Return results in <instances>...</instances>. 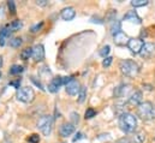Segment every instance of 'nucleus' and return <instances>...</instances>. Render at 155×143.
Instances as JSON below:
<instances>
[{
  "label": "nucleus",
  "instance_id": "nucleus-1",
  "mask_svg": "<svg viewBox=\"0 0 155 143\" xmlns=\"http://www.w3.org/2000/svg\"><path fill=\"white\" fill-rule=\"evenodd\" d=\"M118 125H119V128H120L121 131H124L126 134H131L137 128V119H136V117L134 114L127 113V112H124L123 114L119 115Z\"/></svg>",
  "mask_w": 155,
  "mask_h": 143
},
{
  "label": "nucleus",
  "instance_id": "nucleus-2",
  "mask_svg": "<svg viewBox=\"0 0 155 143\" xmlns=\"http://www.w3.org/2000/svg\"><path fill=\"white\" fill-rule=\"evenodd\" d=\"M137 115L142 120H153L155 119V105L150 101H142L137 106Z\"/></svg>",
  "mask_w": 155,
  "mask_h": 143
},
{
  "label": "nucleus",
  "instance_id": "nucleus-3",
  "mask_svg": "<svg viewBox=\"0 0 155 143\" xmlns=\"http://www.w3.org/2000/svg\"><path fill=\"white\" fill-rule=\"evenodd\" d=\"M119 69H120L121 73L126 77H135L140 72V66L137 65L136 62H134L131 59L121 60L119 64Z\"/></svg>",
  "mask_w": 155,
  "mask_h": 143
},
{
  "label": "nucleus",
  "instance_id": "nucleus-4",
  "mask_svg": "<svg viewBox=\"0 0 155 143\" xmlns=\"http://www.w3.org/2000/svg\"><path fill=\"white\" fill-rule=\"evenodd\" d=\"M38 128L45 136H49L53 129V117L52 115L40 117L39 121H38Z\"/></svg>",
  "mask_w": 155,
  "mask_h": 143
},
{
  "label": "nucleus",
  "instance_id": "nucleus-5",
  "mask_svg": "<svg viewBox=\"0 0 155 143\" xmlns=\"http://www.w3.org/2000/svg\"><path fill=\"white\" fill-rule=\"evenodd\" d=\"M17 99L24 104H30L35 99V91L30 87H23L17 90Z\"/></svg>",
  "mask_w": 155,
  "mask_h": 143
},
{
  "label": "nucleus",
  "instance_id": "nucleus-6",
  "mask_svg": "<svg viewBox=\"0 0 155 143\" xmlns=\"http://www.w3.org/2000/svg\"><path fill=\"white\" fill-rule=\"evenodd\" d=\"M140 55L144 59H149L155 55V45L152 42H146L143 43L141 51H140Z\"/></svg>",
  "mask_w": 155,
  "mask_h": 143
},
{
  "label": "nucleus",
  "instance_id": "nucleus-7",
  "mask_svg": "<svg viewBox=\"0 0 155 143\" xmlns=\"http://www.w3.org/2000/svg\"><path fill=\"white\" fill-rule=\"evenodd\" d=\"M126 46L132 53L137 54V53H140V51L143 46V42H142L141 38H129V42H127Z\"/></svg>",
  "mask_w": 155,
  "mask_h": 143
},
{
  "label": "nucleus",
  "instance_id": "nucleus-8",
  "mask_svg": "<svg viewBox=\"0 0 155 143\" xmlns=\"http://www.w3.org/2000/svg\"><path fill=\"white\" fill-rule=\"evenodd\" d=\"M63 84H64L63 83V77H54V78H52V81L48 84V90L51 93H58Z\"/></svg>",
  "mask_w": 155,
  "mask_h": 143
},
{
  "label": "nucleus",
  "instance_id": "nucleus-9",
  "mask_svg": "<svg viewBox=\"0 0 155 143\" xmlns=\"http://www.w3.org/2000/svg\"><path fill=\"white\" fill-rule=\"evenodd\" d=\"M31 57L34 58L35 62H41L45 59V49L42 45H35L33 47V54Z\"/></svg>",
  "mask_w": 155,
  "mask_h": 143
},
{
  "label": "nucleus",
  "instance_id": "nucleus-10",
  "mask_svg": "<svg viewBox=\"0 0 155 143\" xmlns=\"http://www.w3.org/2000/svg\"><path fill=\"white\" fill-rule=\"evenodd\" d=\"M60 17H61L64 21H72V19L76 17V11H75V8L71 7V6L65 7V8L61 10Z\"/></svg>",
  "mask_w": 155,
  "mask_h": 143
},
{
  "label": "nucleus",
  "instance_id": "nucleus-11",
  "mask_svg": "<svg viewBox=\"0 0 155 143\" xmlns=\"http://www.w3.org/2000/svg\"><path fill=\"white\" fill-rule=\"evenodd\" d=\"M59 132H60V135L63 137H68V136H70V135H72L75 132V125L72 123H64L60 126Z\"/></svg>",
  "mask_w": 155,
  "mask_h": 143
},
{
  "label": "nucleus",
  "instance_id": "nucleus-12",
  "mask_svg": "<svg viewBox=\"0 0 155 143\" xmlns=\"http://www.w3.org/2000/svg\"><path fill=\"white\" fill-rule=\"evenodd\" d=\"M81 89V85H79V82L76 79H72L71 82H69L66 84V93L69 95H77L78 91Z\"/></svg>",
  "mask_w": 155,
  "mask_h": 143
},
{
  "label": "nucleus",
  "instance_id": "nucleus-13",
  "mask_svg": "<svg viewBox=\"0 0 155 143\" xmlns=\"http://www.w3.org/2000/svg\"><path fill=\"white\" fill-rule=\"evenodd\" d=\"M142 98H143L142 91L135 90V91L131 94V96H130V99H129V102H130L131 105H134V106H138V105L142 102Z\"/></svg>",
  "mask_w": 155,
  "mask_h": 143
},
{
  "label": "nucleus",
  "instance_id": "nucleus-14",
  "mask_svg": "<svg viewBox=\"0 0 155 143\" xmlns=\"http://www.w3.org/2000/svg\"><path fill=\"white\" fill-rule=\"evenodd\" d=\"M10 34H11V30L8 28V24L0 28V46H4L6 43V40L10 36Z\"/></svg>",
  "mask_w": 155,
  "mask_h": 143
},
{
  "label": "nucleus",
  "instance_id": "nucleus-15",
  "mask_svg": "<svg viewBox=\"0 0 155 143\" xmlns=\"http://www.w3.org/2000/svg\"><path fill=\"white\" fill-rule=\"evenodd\" d=\"M114 42H116V45H119V46L127 45V42H129V37L125 35L123 32H120V33H118V34L114 35Z\"/></svg>",
  "mask_w": 155,
  "mask_h": 143
},
{
  "label": "nucleus",
  "instance_id": "nucleus-16",
  "mask_svg": "<svg viewBox=\"0 0 155 143\" xmlns=\"http://www.w3.org/2000/svg\"><path fill=\"white\" fill-rule=\"evenodd\" d=\"M126 21H130L131 23H136V24H141V18L138 17V15L135 12V11H129L125 17H124Z\"/></svg>",
  "mask_w": 155,
  "mask_h": 143
},
{
  "label": "nucleus",
  "instance_id": "nucleus-17",
  "mask_svg": "<svg viewBox=\"0 0 155 143\" xmlns=\"http://www.w3.org/2000/svg\"><path fill=\"white\" fill-rule=\"evenodd\" d=\"M129 141L130 143H143L144 142V135L142 132H136L129 137Z\"/></svg>",
  "mask_w": 155,
  "mask_h": 143
},
{
  "label": "nucleus",
  "instance_id": "nucleus-18",
  "mask_svg": "<svg viewBox=\"0 0 155 143\" xmlns=\"http://www.w3.org/2000/svg\"><path fill=\"white\" fill-rule=\"evenodd\" d=\"M120 32H121V24H120V22L113 19L112 21V25H111V33H112V35L114 36L116 34L120 33Z\"/></svg>",
  "mask_w": 155,
  "mask_h": 143
},
{
  "label": "nucleus",
  "instance_id": "nucleus-19",
  "mask_svg": "<svg viewBox=\"0 0 155 143\" xmlns=\"http://www.w3.org/2000/svg\"><path fill=\"white\" fill-rule=\"evenodd\" d=\"M22 27H23V23H22V21H19V19H16V21H13L11 24H8V28H10L11 32H17V30H19Z\"/></svg>",
  "mask_w": 155,
  "mask_h": 143
},
{
  "label": "nucleus",
  "instance_id": "nucleus-20",
  "mask_svg": "<svg viewBox=\"0 0 155 143\" xmlns=\"http://www.w3.org/2000/svg\"><path fill=\"white\" fill-rule=\"evenodd\" d=\"M31 54H33V48L28 47V48H24V49L21 52V58H22L23 60H28V59L31 57Z\"/></svg>",
  "mask_w": 155,
  "mask_h": 143
},
{
  "label": "nucleus",
  "instance_id": "nucleus-21",
  "mask_svg": "<svg viewBox=\"0 0 155 143\" xmlns=\"http://www.w3.org/2000/svg\"><path fill=\"white\" fill-rule=\"evenodd\" d=\"M77 95H78L77 101L79 104H82V102L85 100V98H87V88H85V87H81V89H79Z\"/></svg>",
  "mask_w": 155,
  "mask_h": 143
},
{
  "label": "nucleus",
  "instance_id": "nucleus-22",
  "mask_svg": "<svg viewBox=\"0 0 155 143\" xmlns=\"http://www.w3.org/2000/svg\"><path fill=\"white\" fill-rule=\"evenodd\" d=\"M23 71H24V69L21 65H12V68L10 69V73L11 75H18V73H22Z\"/></svg>",
  "mask_w": 155,
  "mask_h": 143
},
{
  "label": "nucleus",
  "instance_id": "nucleus-23",
  "mask_svg": "<svg viewBox=\"0 0 155 143\" xmlns=\"http://www.w3.org/2000/svg\"><path fill=\"white\" fill-rule=\"evenodd\" d=\"M131 5L134 7H142V6L148 5V0H132L131 1Z\"/></svg>",
  "mask_w": 155,
  "mask_h": 143
},
{
  "label": "nucleus",
  "instance_id": "nucleus-24",
  "mask_svg": "<svg viewBox=\"0 0 155 143\" xmlns=\"http://www.w3.org/2000/svg\"><path fill=\"white\" fill-rule=\"evenodd\" d=\"M21 45H22V38L21 37H15L10 41V46L13 47V48H18Z\"/></svg>",
  "mask_w": 155,
  "mask_h": 143
},
{
  "label": "nucleus",
  "instance_id": "nucleus-25",
  "mask_svg": "<svg viewBox=\"0 0 155 143\" xmlns=\"http://www.w3.org/2000/svg\"><path fill=\"white\" fill-rule=\"evenodd\" d=\"M110 52H111V47H110L108 45H106V46H104V47L101 48V51H100V55L104 57V58H106V57L110 54Z\"/></svg>",
  "mask_w": 155,
  "mask_h": 143
},
{
  "label": "nucleus",
  "instance_id": "nucleus-26",
  "mask_svg": "<svg viewBox=\"0 0 155 143\" xmlns=\"http://www.w3.org/2000/svg\"><path fill=\"white\" fill-rule=\"evenodd\" d=\"M95 114H96V112H95V109H93V108H88V109L85 111V114H84V118H85V119H90V118H93V117H95Z\"/></svg>",
  "mask_w": 155,
  "mask_h": 143
},
{
  "label": "nucleus",
  "instance_id": "nucleus-27",
  "mask_svg": "<svg viewBox=\"0 0 155 143\" xmlns=\"http://www.w3.org/2000/svg\"><path fill=\"white\" fill-rule=\"evenodd\" d=\"M28 142L29 143H39L40 142V136L38 134H33L28 137Z\"/></svg>",
  "mask_w": 155,
  "mask_h": 143
},
{
  "label": "nucleus",
  "instance_id": "nucleus-28",
  "mask_svg": "<svg viewBox=\"0 0 155 143\" xmlns=\"http://www.w3.org/2000/svg\"><path fill=\"white\" fill-rule=\"evenodd\" d=\"M112 60H113L112 57H106V58L102 60V66H104V68H108V66L112 64Z\"/></svg>",
  "mask_w": 155,
  "mask_h": 143
},
{
  "label": "nucleus",
  "instance_id": "nucleus-29",
  "mask_svg": "<svg viewBox=\"0 0 155 143\" xmlns=\"http://www.w3.org/2000/svg\"><path fill=\"white\" fill-rule=\"evenodd\" d=\"M43 27V22H40V23H38V24H35V25H33L31 27V33H38L39 30H41V28Z\"/></svg>",
  "mask_w": 155,
  "mask_h": 143
},
{
  "label": "nucleus",
  "instance_id": "nucleus-30",
  "mask_svg": "<svg viewBox=\"0 0 155 143\" xmlns=\"http://www.w3.org/2000/svg\"><path fill=\"white\" fill-rule=\"evenodd\" d=\"M7 6H8V10L11 11L12 15L16 13V5H15V1H8L7 2Z\"/></svg>",
  "mask_w": 155,
  "mask_h": 143
},
{
  "label": "nucleus",
  "instance_id": "nucleus-31",
  "mask_svg": "<svg viewBox=\"0 0 155 143\" xmlns=\"http://www.w3.org/2000/svg\"><path fill=\"white\" fill-rule=\"evenodd\" d=\"M10 85H13V87L18 90V89H19V85H21V78H18V79H16V81L10 82Z\"/></svg>",
  "mask_w": 155,
  "mask_h": 143
},
{
  "label": "nucleus",
  "instance_id": "nucleus-32",
  "mask_svg": "<svg viewBox=\"0 0 155 143\" xmlns=\"http://www.w3.org/2000/svg\"><path fill=\"white\" fill-rule=\"evenodd\" d=\"M31 81H33V82H34V83H35L36 85H39V87H40V89H41V90H45V88L42 87V84H41L40 82H38V81L35 79V77H31Z\"/></svg>",
  "mask_w": 155,
  "mask_h": 143
},
{
  "label": "nucleus",
  "instance_id": "nucleus-33",
  "mask_svg": "<svg viewBox=\"0 0 155 143\" xmlns=\"http://www.w3.org/2000/svg\"><path fill=\"white\" fill-rule=\"evenodd\" d=\"M71 117H72V120H74V124H76V123H78V113H72L71 114Z\"/></svg>",
  "mask_w": 155,
  "mask_h": 143
},
{
  "label": "nucleus",
  "instance_id": "nucleus-34",
  "mask_svg": "<svg viewBox=\"0 0 155 143\" xmlns=\"http://www.w3.org/2000/svg\"><path fill=\"white\" fill-rule=\"evenodd\" d=\"M116 143H130V141H129V137H123V138L118 140Z\"/></svg>",
  "mask_w": 155,
  "mask_h": 143
},
{
  "label": "nucleus",
  "instance_id": "nucleus-35",
  "mask_svg": "<svg viewBox=\"0 0 155 143\" xmlns=\"http://www.w3.org/2000/svg\"><path fill=\"white\" fill-rule=\"evenodd\" d=\"M36 4H38L39 6H46L48 2H47L46 0H39V1H36Z\"/></svg>",
  "mask_w": 155,
  "mask_h": 143
},
{
  "label": "nucleus",
  "instance_id": "nucleus-36",
  "mask_svg": "<svg viewBox=\"0 0 155 143\" xmlns=\"http://www.w3.org/2000/svg\"><path fill=\"white\" fill-rule=\"evenodd\" d=\"M2 64H4V60H2V57L0 55V69L2 68Z\"/></svg>",
  "mask_w": 155,
  "mask_h": 143
},
{
  "label": "nucleus",
  "instance_id": "nucleus-37",
  "mask_svg": "<svg viewBox=\"0 0 155 143\" xmlns=\"http://www.w3.org/2000/svg\"><path fill=\"white\" fill-rule=\"evenodd\" d=\"M0 77H1V72H0Z\"/></svg>",
  "mask_w": 155,
  "mask_h": 143
}]
</instances>
